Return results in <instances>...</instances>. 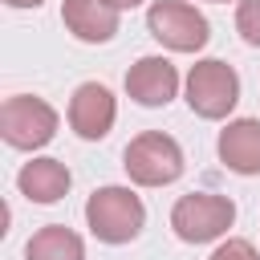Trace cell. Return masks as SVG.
Here are the masks:
<instances>
[{
  "mask_svg": "<svg viewBox=\"0 0 260 260\" xmlns=\"http://www.w3.org/2000/svg\"><path fill=\"white\" fill-rule=\"evenodd\" d=\"M4 4H8V8H41L45 0H4Z\"/></svg>",
  "mask_w": 260,
  "mask_h": 260,
  "instance_id": "9a60e30c",
  "label": "cell"
},
{
  "mask_svg": "<svg viewBox=\"0 0 260 260\" xmlns=\"http://www.w3.org/2000/svg\"><path fill=\"white\" fill-rule=\"evenodd\" d=\"M211 260H260V252H256V244H252V240L232 236V240H223V244L211 252Z\"/></svg>",
  "mask_w": 260,
  "mask_h": 260,
  "instance_id": "5bb4252c",
  "label": "cell"
},
{
  "mask_svg": "<svg viewBox=\"0 0 260 260\" xmlns=\"http://www.w3.org/2000/svg\"><path fill=\"white\" fill-rule=\"evenodd\" d=\"M146 28L171 53H199L211 41L207 16L195 4H183V0H154L146 8Z\"/></svg>",
  "mask_w": 260,
  "mask_h": 260,
  "instance_id": "5b68a950",
  "label": "cell"
},
{
  "mask_svg": "<svg viewBox=\"0 0 260 260\" xmlns=\"http://www.w3.org/2000/svg\"><path fill=\"white\" fill-rule=\"evenodd\" d=\"M207 4H228V0H207Z\"/></svg>",
  "mask_w": 260,
  "mask_h": 260,
  "instance_id": "e0dca14e",
  "label": "cell"
},
{
  "mask_svg": "<svg viewBox=\"0 0 260 260\" xmlns=\"http://www.w3.org/2000/svg\"><path fill=\"white\" fill-rule=\"evenodd\" d=\"M236 32L252 49H260V0H240L236 4Z\"/></svg>",
  "mask_w": 260,
  "mask_h": 260,
  "instance_id": "4fadbf2b",
  "label": "cell"
},
{
  "mask_svg": "<svg viewBox=\"0 0 260 260\" xmlns=\"http://www.w3.org/2000/svg\"><path fill=\"white\" fill-rule=\"evenodd\" d=\"M110 4H114V8H118V12H126V8H138V4H142V0H110Z\"/></svg>",
  "mask_w": 260,
  "mask_h": 260,
  "instance_id": "2e32d148",
  "label": "cell"
},
{
  "mask_svg": "<svg viewBox=\"0 0 260 260\" xmlns=\"http://www.w3.org/2000/svg\"><path fill=\"white\" fill-rule=\"evenodd\" d=\"M69 183H73V175H69V167L61 158H32L16 175L20 195L32 199V203H57V199H65Z\"/></svg>",
  "mask_w": 260,
  "mask_h": 260,
  "instance_id": "8fae6325",
  "label": "cell"
},
{
  "mask_svg": "<svg viewBox=\"0 0 260 260\" xmlns=\"http://www.w3.org/2000/svg\"><path fill=\"white\" fill-rule=\"evenodd\" d=\"M85 223L102 244H130L146 228V207L130 187H98L85 199Z\"/></svg>",
  "mask_w": 260,
  "mask_h": 260,
  "instance_id": "6da1fadb",
  "label": "cell"
},
{
  "mask_svg": "<svg viewBox=\"0 0 260 260\" xmlns=\"http://www.w3.org/2000/svg\"><path fill=\"white\" fill-rule=\"evenodd\" d=\"M24 260H85V244L65 223H45L28 236Z\"/></svg>",
  "mask_w": 260,
  "mask_h": 260,
  "instance_id": "7c38bea8",
  "label": "cell"
},
{
  "mask_svg": "<svg viewBox=\"0 0 260 260\" xmlns=\"http://www.w3.org/2000/svg\"><path fill=\"white\" fill-rule=\"evenodd\" d=\"M0 134L8 146L16 150H41L53 142L57 134V110L45 102V98H32V93H12L4 98L0 106Z\"/></svg>",
  "mask_w": 260,
  "mask_h": 260,
  "instance_id": "8992f818",
  "label": "cell"
},
{
  "mask_svg": "<svg viewBox=\"0 0 260 260\" xmlns=\"http://www.w3.org/2000/svg\"><path fill=\"white\" fill-rule=\"evenodd\" d=\"M236 223V203L215 191H191L179 195L171 207V228L183 244H211Z\"/></svg>",
  "mask_w": 260,
  "mask_h": 260,
  "instance_id": "277c9868",
  "label": "cell"
},
{
  "mask_svg": "<svg viewBox=\"0 0 260 260\" xmlns=\"http://www.w3.org/2000/svg\"><path fill=\"white\" fill-rule=\"evenodd\" d=\"M126 93L138 106L158 110V106L175 102V93H179V69L167 57H138L126 69Z\"/></svg>",
  "mask_w": 260,
  "mask_h": 260,
  "instance_id": "ba28073f",
  "label": "cell"
},
{
  "mask_svg": "<svg viewBox=\"0 0 260 260\" xmlns=\"http://www.w3.org/2000/svg\"><path fill=\"white\" fill-rule=\"evenodd\" d=\"M122 167L138 187H167L183 175V146L162 130H142L138 138L126 142Z\"/></svg>",
  "mask_w": 260,
  "mask_h": 260,
  "instance_id": "3957f363",
  "label": "cell"
},
{
  "mask_svg": "<svg viewBox=\"0 0 260 260\" xmlns=\"http://www.w3.org/2000/svg\"><path fill=\"white\" fill-rule=\"evenodd\" d=\"M219 162L236 175H260V118H236L219 130Z\"/></svg>",
  "mask_w": 260,
  "mask_h": 260,
  "instance_id": "30bf717a",
  "label": "cell"
},
{
  "mask_svg": "<svg viewBox=\"0 0 260 260\" xmlns=\"http://www.w3.org/2000/svg\"><path fill=\"white\" fill-rule=\"evenodd\" d=\"M114 122H118V102H114V93L106 85L85 81V85L73 89V98H69V126H73L77 138L102 142L114 130Z\"/></svg>",
  "mask_w": 260,
  "mask_h": 260,
  "instance_id": "52a82bcc",
  "label": "cell"
},
{
  "mask_svg": "<svg viewBox=\"0 0 260 260\" xmlns=\"http://www.w3.org/2000/svg\"><path fill=\"white\" fill-rule=\"evenodd\" d=\"M183 89H187L191 114H199V118H207V122H219V118H228V114L236 110V102H240V73H236L228 61H219V57H203V61L191 65Z\"/></svg>",
  "mask_w": 260,
  "mask_h": 260,
  "instance_id": "7a4b0ae2",
  "label": "cell"
},
{
  "mask_svg": "<svg viewBox=\"0 0 260 260\" xmlns=\"http://www.w3.org/2000/svg\"><path fill=\"white\" fill-rule=\"evenodd\" d=\"M61 24L81 45H106L118 32V8L110 0H65L61 4Z\"/></svg>",
  "mask_w": 260,
  "mask_h": 260,
  "instance_id": "9c48e42d",
  "label": "cell"
}]
</instances>
